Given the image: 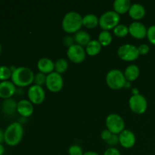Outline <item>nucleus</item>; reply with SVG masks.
<instances>
[{
	"label": "nucleus",
	"instance_id": "nucleus-2",
	"mask_svg": "<svg viewBox=\"0 0 155 155\" xmlns=\"http://www.w3.org/2000/svg\"><path fill=\"white\" fill-rule=\"evenodd\" d=\"M24 128L19 122L12 123L4 131V141L9 146H16L22 140Z\"/></svg>",
	"mask_w": 155,
	"mask_h": 155
},
{
	"label": "nucleus",
	"instance_id": "nucleus-38",
	"mask_svg": "<svg viewBox=\"0 0 155 155\" xmlns=\"http://www.w3.org/2000/svg\"><path fill=\"white\" fill-rule=\"evenodd\" d=\"M5 153V148L2 144H0V155H2Z\"/></svg>",
	"mask_w": 155,
	"mask_h": 155
},
{
	"label": "nucleus",
	"instance_id": "nucleus-25",
	"mask_svg": "<svg viewBox=\"0 0 155 155\" xmlns=\"http://www.w3.org/2000/svg\"><path fill=\"white\" fill-rule=\"evenodd\" d=\"M68 68V62L64 58H59L54 63V71L55 72L61 74L64 73Z\"/></svg>",
	"mask_w": 155,
	"mask_h": 155
},
{
	"label": "nucleus",
	"instance_id": "nucleus-14",
	"mask_svg": "<svg viewBox=\"0 0 155 155\" xmlns=\"http://www.w3.org/2000/svg\"><path fill=\"white\" fill-rule=\"evenodd\" d=\"M16 92V86L12 83V81L0 82V98L3 99L11 98Z\"/></svg>",
	"mask_w": 155,
	"mask_h": 155
},
{
	"label": "nucleus",
	"instance_id": "nucleus-21",
	"mask_svg": "<svg viewBox=\"0 0 155 155\" xmlns=\"http://www.w3.org/2000/svg\"><path fill=\"white\" fill-rule=\"evenodd\" d=\"M140 74V70L136 64H130L127 67L124 71V75L127 81H135Z\"/></svg>",
	"mask_w": 155,
	"mask_h": 155
},
{
	"label": "nucleus",
	"instance_id": "nucleus-37",
	"mask_svg": "<svg viewBox=\"0 0 155 155\" xmlns=\"http://www.w3.org/2000/svg\"><path fill=\"white\" fill-rule=\"evenodd\" d=\"M83 155H99L97 152L93 151H86V152H84Z\"/></svg>",
	"mask_w": 155,
	"mask_h": 155
},
{
	"label": "nucleus",
	"instance_id": "nucleus-15",
	"mask_svg": "<svg viewBox=\"0 0 155 155\" xmlns=\"http://www.w3.org/2000/svg\"><path fill=\"white\" fill-rule=\"evenodd\" d=\"M17 111L24 117H29L33 113V103L30 100L22 99L18 102Z\"/></svg>",
	"mask_w": 155,
	"mask_h": 155
},
{
	"label": "nucleus",
	"instance_id": "nucleus-18",
	"mask_svg": "<svg viewBox=\"0 0 155 155\" xmlns=\"http://www.w3.org/2000/svg\"><path fill=\"white\" fill-rule=\"evenodd\" d=\"M17 107L18 102L12 98L5 99L2 104V110L7 115H13L17 111Z\"/></svg>",
	"mask_w": 155,
	"mask_h": 155
},
{
	"label": "nucleus",
	"instance_id": "nucleus-24",
	"mask_svg": "<svg viewBox=\"0 0 155 155\" xmlns=\"http://www.w3.org/2000/svg\"><path fill=\"white\" fill-rule=\"evenodd\" d=\"M98 40L102 46H107L111 43L113 37L111 33L108 30H102L98 35Z\"/></svg>",
	"mask_w": 155,
	"mask_h": 155
},
{
	"label": "nucleus",
	"instance_id": "nucleus-12",
	"mask_svg": "<svg viewBox=\"0 0 155 155\" xmlns=\"http://www.w3.org/2000/svg\"><path fill=\"white\" fill-rule=\"evenodd\" d=\"M148 29L142 23L139 21H134L129 26V33L133 37L137 39H142L147 36Z\"/></svg>",
	"mask_w": 155,
	"mask_h": 155
},
{
	"label": "nucleus",
	"instance_id": "nucleus-32",
	"mask_svg": "<svg viewBox=\"0 0 155 155\" xmlns=\"http://www.w3.org/2000/svg\"><path fill=\"white\" fill-rule=\"evenodd\" d=\"M104 155H120V152L115 147H110L104 151Z\"/></svg>",
	"mask_w": 155,
	"mask_h": 155
},
{
	"label": "nucleus",
	"instance_id": "nucleus-5",
	"mask_svg": "<svg viewBox=\"0 0 155 155\" xmlns=\"http://www.w3.org/2000/svg\"><path fill=\"white\" fill-rule=\"evenodd\" d=\"M120 17L114 11H107L99 18V26L104 30H111L120 24Z\"/></svg>",
	"mask_w": 155,
	"mask_h": 155
},
{
	"label": "nucleus",
	"instance_id": "nucleus-10",
	"mask_svg": "<svg viewBox=\"0 0 155 155\" xmlns=\"http://www.w3.org/2000/svg\"><path fill=\"white\" fill-rule=\"evenodd\" d=\"M68 58L72 62L76 64L82 63L86 58V48H83L78 44H74L71 46L68 47L67 51Z\"/></svg>",
	"mask_w": 155,
	"mask_h": 155
},
{
	"label": "nucleus",
	"instance_id": "nucleus-36",
	"mask_svg": "<svg viewBox=\"0 0 155 155\" xmlns=\"http://www.w3.org/2000/svg\"><path fill=\"white\" fill-rule=\"evenodd\" d=\"M4 141V131L0 128V144Z\"/></svg>",
	"mask_w": 155,
	"mask_h": 155
},
{
	"label": "nucleus",
	"instance_id": "nucleus-30",
	"mask_svg": "<svg viewBox=\"0 0 155 155\" xmlns=\"http://www.w3.org/2000/svg\"><path fill=\"white\" fill-rule=\"evenodd\" d=\"M147 38L152 45H155V25L150 26L147 30Z\"/></svg>",
	"mask_w": 155,
	"mask_h": 155
},
{
	"label": "nucleus",
	"instance_id": "nucleus-40",
	"mask_svg": "<svg viewBox=\"0 0 155 155\" xmlns=\"http://www.w3.org/2000/svg\"><path fill=\"white\" fill-rule=\"evenodd\" d=\"M2 51V44H1V42H0V55H1Z\"/></svg>",
	"mask_w": 155,
	"mask_h": 155
},
{
	"label": "nucleus",
	"instance_id": "nucleus-1",
	"mask_svg": "<svg viewBox=\"0 0 155 155\" xmlns=\"http://www.w3.org/2000/svg\"><path fill=\"white\" fill-rule=\"evenodd\" d=\"M35 74L27 67H18L12 72V81L18 87H26L34 81Z\"/></svg>",
	"mask_w": 155,
	"mask_h": 155
},
{
	"label": "nucleus",
	"instance_id": "nucleus-22",
	"mask_svg": "<svg viewBox=\"0 0 155 155\" xmlns=\"http://www.w3.org/2000/svg\"><path fill=\"white\" fill-rule=\"evenodd\" d=\"M101 47L98 40L96 39H92L88 43V45L86 46V54L90 56H95L101 51Z\"/></svg>",
	"mask_w": 155,
	"mask_h": 155
},
{
	"label": "nucleus",
	"instance_id": "nucleus-39",
	"mask_svg": "<svg viewBox=\"0 0 155 155\" xmlns=\"http://www.w3.org/2000/svg\"><path fill=\"white\" fill-rule=\"evenodd\" d=\"M133 95H137V94H139V89H136V88H134V89H133Z\"/></svg>",
	"mask_w": 155,
	"mask_h": 155
},
{
	"label": "nucleus",
	"instance_id": "nucleus-3",
	"mask_svg": "<svg viewBox=\"0 0 155 155\" xmlns=\"http://www.w3.org/2000/svg\"><path fill=\"white\" fill-rule=\"evenodd\" d=\"M61 26L66 33H76L83 26V17L74 11L68 12L63 18Z\"/></svg>",
	"mask_w": 155,
	"mask_h": 155
},
{
	"label": "nucleus",
	"instance_id": "nucleus-20",
	"mask_svg": "<svg viewBox=\"0 0 155 155\" xmlns=\"http://www.w3.org/2000/svg\"><path fill=\"white\" fill-rule=\"evenodd\" d=\"M130 6H131V2L130 0H115L113 4L114 9V11L119 15H123L129 12Z\"/></svg>",
	"mask_w": 155,
	"mask_h": 155
},
{
	"label": "nucleus",
	"instance_id": "nucleus-27",
	"mask_svg": "<svg viewBox=\"0 0 155 155\" xmlns=\"http://www.w3.org/2000/svg\"><path fill=\"white\" fill-rule=\"evenodd\" d=\"M12 71L9 67L5 65L0 66V80L1 81H6L8 80L9 78H12Z\"/></svg>",
	"mask_w": 155,
	"mask_h": 155
},
{
	"label": "nucleus",
	"instance_id": "nucleus-26",
	"mask_svg": "<svg viewBox=\"0 0 155 155\" xmlns=\"http://www.w3.org/2000/svg\"><path fill=\"white\" fill-rule=\"evenodd\" d=\"M114 33L117 37H124L129 33V27L124 24H119L116 27L114 28Z\"/></svg>",
	"mask_w": 155,
	"mask_h": 155
},
{
	"label": "nucleus",
	"instance_id": "nucleus-31",
	"mask_svg": "<svg viewBox=\"0 0 155 155\" xmlns=\"http://www.w3.org/2000/svg\"><path fill=\"white\" fill-rule=\"evenodd\" d=\"M138 50H139V54L141 55H145L148 54L150 51V47L149 45L147 44H141L139 47H138Z\"/></svg>",
	"mask_w": 155,
	"mask_h": 155
},
{
	"label": "nucleus",
	"instance_id": "nucleus-9",
	"mask_svg": "<svg viewBox=\"0 0 155 155\" xmlns=\"http://www.w3.org/2000/svg\"><path fill=\"white\" fill-rule=\"evenodd\" d=\"M45 86L51 92H58L64 86V80L61 74L53 71L46 76Z\"/></svg>",
	"mask_w": 155,
	"mask_h": 155
},
{
	"label": "nucleus",
	"instance_id": "nucleus-28",
	"mask_svg": "<svg viewBox=\"0 0 155 155\" xmlns=\"http://www.w3.org/2000/svg\"><path fill=\"white\" fill-rule=\"evenodd\" d=\"M46 81V75L43 73L38 72L34 77V84L42 86V85L45 84Z\"/></svg>",
	"mask_w": 155,
	"mask_h": 155
},
{
	"label": "nucleus",
	"instance_id": "nucleus-34",
	"mask_svg": "<svg viewBox=\"0 0 155 155\" xmlns=\"http://www.w3.org/2000/svg\"><path fill=\"white\" fill-rule=\"evenodd\" d=\"M111 136H112V133H110L108 130H103L101 133V139H102L104 141H105V142H107V141L110 139Z\"/></svg>",
	"mask_w": 155,
	"mask_h": 155
},
{
	"label": "nucleus",
	"instance_id": "nucleus-23",
	"mask_svg": "<svg viewBox=\"0 0 155 155\" xmlns=\"http://www.w3.org/2000/svg\"><path fill=\"white\" fill-rule=\"evenodd\" d=\"M99 24V18L94 14H87L83 17V26L86 28H95Z\"/></svg>",
	"mask_w": 155,
	"mask_h": 155
},
{
	"label": "nucleus",
	"instance_id": "nucleus-17",
	"mask_svg": "<svg viewBox=\"0 0 155 155\" xmlns=\"http://www.w3.org/2000/svg\"><path fill=\"white\" fill-rule=\"evenodd\" d=\"M37 67L39 72L45 74H49L54 70V63L51 59L48 58H42L37 62Z\"/></svg>",
	"mask_w": 155,
	"mask_h": 155
},
{
	"label": "nucleus",
	"instance_id": "nucleus-8",
	"mask_svg": "<svg viewBox=\"0 0 155 155\" xmlns=\"http://www.w3.org/2000/svg\"><path fill=\"white\" fill-rule=\"evenodd\" d=\"M130 107L134 113L138 114H144L148 108V101L145 97L141 94L133 95L129 100Z\"/></svg>",
	"mask_w": 155,
	"mask_h": 155
},
{
	"label": "nucleus",
	"instance_id": "nucleus-6",
	"mask_svg": "<svg viewBox=\"0 0 155 155\" xmlns=\"http://www.w3.org/2000/svg\"><path fill=\"white\" fill-rule=\"evenodd\" d=\"M107 130H108L112 134L119 135L124 130L125 123L120 115L117 114H111L107 117L105 120Z\"/></svg>",
	"mask_w": 155,
	"mask_h": 155
},
{
	"label": "nucleus",
	"instance_id": "nucleus-16",
	"mask_svg": "<svg viewBox=\"0 0 155 155\" xmlns=\"http://www.w3.org/2000/svg\"><path fill=\"white\" fill-rule=\"evenodd\" d=\"M129 15L133 19L136 20V21H139V20L142 19L146 14V10L145 7L142 4L139 3H134L131 5L129 10Z\"/></svg>",
	"mask_w": 155,
	"mask_h": 155
},
{
	"label": "nucleus",
	"instance_id": "nucleus-35",
	"mask_svg": "<svg viewBox=\"0 0 155 155\" xmlns=\"http://www.w3.org/2000/svg\"><path fill=\"white\" fill-rule=\"evenodd\" d=\"M74 39H73L72 37H71L70 36H66V37L64 39V42L65 45H68V46H71L72 45H74Z\"/></svg>",
	"mask_w": 155,
	"mask_h": 155
},
{
	"label": "nucleus",
	"instance_id": "nucleus-11",
	"mask_svg": "<svg viewBox=\"0 0 155 155\" xmlns=\"http://www.w3.org/2000/svg\"><path fill=\"white\" fill-rule=\"evenodd\" d=\"M27 95L33 104H40L45 100V92L42 86L34 84L30 86L27 91Z\"/></svg>",
	"mask_w": 155,
	"mask_h": 155
},
{
	"label": "nucleus",
	"instance_id": "nucleus-13",
	"mask_svg": "<svg viewBox=\"0 0 155 155\" xmlns=\"http://www.w3.org/2000/svg\"><path fill=\"white\" fill-rule=\"evenodd\" d=\"M119 142L125 148H131L136 144V138L133 132L130 130H124L119 134Z\"/></svg>",
	"mask_w": 155,
	"mask_h": 155
},
{
	"label": "nucleus",
	"instance_id": "nucleus-7",
	"mask_svg": "<svg viewBox=\"0 0 155 155\" xmlns=\"http://www.w3.org/2000/svg\"><path fill=\"white\" fill-rule=\"evenodd\" d=\"M117 54L120 58L126 61H133L140 55L138 47L132 44H124L120 46L117 50Z\"/></svg>",
	"mask_w": 155,
	"mask_h": 155
},
{
	"label": "nucleus",
	"instance_id": "nucleus-33",
	"mask_svg": "<svg viewBox=\"0 0 155 155\" xmlns=\"http://www.w3.org/2000/svg\"><path fill=\"white\" fill-rule=\"evenodd\" d=\"M106 142H107L109 145H110V147H114V145H116L119 142V136H118L117 135L112 134L110 139Z\"/></svg>",
	"mask_w": 155,
	"mask_h": 155
},
{
	"label": "nucleus",
	"instance_id": "nucleus-19",
	"mask_svg": "<svg viewBox=\"0 0 155 155\" xmlns=\"http://www.w3.org/2000/svg\"><path fill=\"white\" fill-rule=\"evenodd\" d=\"M74 41L76 44L81 45V46H86L91 41V36L88 32L85 30H79L74 35Z\"/></svg>",
	"mask_w": 155,
	"mask_h": 155
},
{
	"label": "nucleus",
	"instance_id": "nucleus-29",
	"mask_svg": "<svg viewBox=\"0 0 155 155\" xmlns=\"http://www.w3.org/2000/svg\"><path fill=\"white\" fill-rule=\"evenodd\" d=\"M68 154L69 155H83L84 152L83 148L78 145H71L68 149Z\"/></svg>",
	"mask_w": 155,
	"mask_h": 155
},
{
	"label": "nucleus",
	"instance_id": "nucleus-4",
	"mask_svg": "<svg viewBox=\"0 0 155 155\" xmlns=\"http://www.w3.org/2000/svg\"><path fill=\"white\" fill-rule=\"evenodd\" d=\"M124 73L118 69H113L108 71L106 75V83L107 85L112 89H120L124 87L127 83Z\"/></svg>",
	"mask_w": 155,
	"mask_h": 155
}]
</instances>
